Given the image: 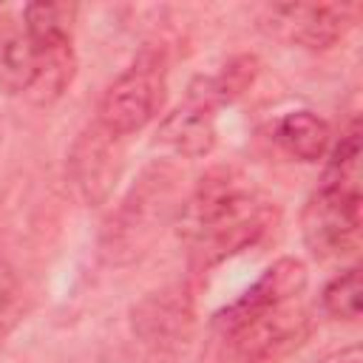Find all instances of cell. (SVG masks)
I'll return each mask as SVG.
<instances>
[{
	"mask_svg": "<svg viewBox=\"0 0 363 363\" xmlns=\"http://www.w3.org/2000/svg\"><path fill=\"white\" fill-rule=\"evenodd\" d=\"M275 221L278 204L264 199L252 179L233 164L207 170L176 210V230L187 244L193 272H207L252 247Z\"/></svg>",
	"mask_w": 363,
	"mask_h": 363,
	"instance_id": "obj_1",
	"label": "cell"
},
{
	"mask_svg": "<svg viewBox=\"0 0 363 363\" xmlns=\"http://www.w3.org/2000/svg\"><path fill=\"white\" fill-rule=\"evenodd\" d=\"M173 193H176V170L167 162L147 164L119 207L111 213L102 230V255L111 264L136 261L150 250L156 235L162 233L164 221L173 213Z\"/></svg>",
	"mask_w": 363,
	"mask_h": 363,
	"instance_id": "obj_2",
	"label": "cell"
},
{
	"mask_svg": "<svg viewBox=\"0 0 363 363\" xmlns=\"http://www.w3.org/2000/svg\"><path fill=\"white\" fill-rule=\"evenodd\" d=\"M164 88V62L156 54L139 57L105 88L94 125H99L113 139H125L142 130L162 111Z\"/></svg>",
	"mask_w": 363,
	"mask_h": 363,
	"instance_id": "obj_3",
	"label": "cell"
},
{
	"mask_svg": "<svg viewBox=\"0 0 363 363\" xmlns=\"http://www.w3.org/2000/svg\"><path fill=\"white\" fill-rule=\"evenodd\" d=\"M363 196L318 184L301 210V235L306 250L320 258H343L357 250L363 227Z\"/></svg>",
	"mask_w": 363,
	"mask_h": 363,
	"instance_id": "obj_4",
	"label": "cell"
},
{
	"mask_svg": "<svg viewBox=\"0 0 363 363\" xmlns=\"http://www.w3.org/2000/svg\"><path fill=\"white\" fill-rule=\"evenodd\" d=\"M354 23V6L349 3H272L264 6L258 28L286 45L306 51H326Z\"/></svg>",
	"mask_w": 363,
	"mask_h": 363,
	"instance_id": "obj_5",
	"label": "cell"
},
{
	"mask_svg": "<svg viewBox=\"0 0 363 363\" xmlns=\"http://www.w3.org/2000/svg\"><path fill=\"white\" fill-rule=\"evenodd\" d=\"M130 332L150 357H170L193 335V298L187 286H164L130 309Z\"/></svg>",
	"mask_w": 363,
	"mask_h": 363,
	"instance_id": "obj_6",
	"label": "cell"
},
{
	"mask_svg": "<svg viewBox=\"0 0 363 363\" xmlns=\"http://www.w3.org/2000/svg\"><path fill=\"white\" fill-rule=\"evenodd\" d=\"M309 272L306 264L301 258L284 255L278 261H272L252 286H247L233 303H227L224 309H218L210 320V335L218 332H230L258 315H267L272 309H281L286 303H292L303 289H306Z\"/></svg>",
	"mask_w": 363,
	"mask_h": 363,
	"instance_id": "obj_7",
	"label": "cell"
},
{
	"mask_svg": "<svg viewBox=\"0 0 363 363\" xmlns=\"http://www.w3.org/2000/svg\"><path fill=\"white\" fill-rule=\"evenodd\" d=\"M122 139H113L99 125H91L77 136L68 153V176L77 196L85 204H99L111 196L122 170Z\"/></svg>",
	"mask_w": 363,
	"mask_h": 363,
	"instance_id": "obj_8",
	"label": "cell"
},
{
	"mask_svg": "<svg viewBox=\"0 0 363 363\" xmlns=\"http://www.w3.org/2000/svg\"><path fill=\"white\" fill-rule=\"evenodd\" d=\"M156 142L184 159L207 156L216 147V111L193 99H184L159 122Z\"/></svg>",
	"mask_w": 363,
	"mask_h": 363,
	"instance_id": "obj_9",
	"label": "cell"
},
{
	"mask_svg": "<svg viewBox=\"0 0 363 363\" xmlns=\"http://www.w3.org/2000/svg\"><path fill=\"white\" fill-rule=\"evenodd\" d=\"M31 48H34L31 77L20 96L31 105H54L68 91L77 74V54H74L71 37L40 43Z\"/></svg>",
	"mask_w": 363,
	"mask_h": 363,
	"instance_id": "obj_10",
	"label": "cell"
},
{
	"mask_svg": "<svg viewBox=\"0 0 363 363\" xmlns=\"http://www.w3.org/2000/svg\"><path fill=\"white\" fill-rule=\"evenodd\" d=\"M34 48L17 9L0 3V88L23 94L31 77Z\"/></svg>",
	"mask_w": 363,
	"mask_h": 363,
	"instance_id": "obj_11",
	"label": "cell"
},
{
	"mask_svg": "<svg viewBox=\"0 0 363 363\" xmlns=\"http://www.w3.org/2000/svg\"><path fill=\"white\" fill-rule=\"evenodd\" d=\"M258 57L255 54H238L233 60L224 62V68L218 74H210V77H196L190 85H187V96L184 99H193L210 111H218L221 105H230L233 99H238L255 79L258 74Z\"/></svg>",
	"mask_w": 363,
	"mask_h": 363,
	"instance_id": "obj_12",
	"label": "cell"
},
{
	"mask_svg": "<svg viewBox=\"0 0 363 363\" xmlns=\"http://www.w3.org/2000/svg\"><path fill=\"white\" fill-rule=\"evenodd\" d=\"M329 139V125L312 111H289L275 122V142L298 162L323 159Z\"/></svg>",
	"mask_w": 363,
	"mask_h": 363,
	"instance_id": "obj_13",
	"label": "cell"
},
{
	"mask_svg": "<svg viewBox=\"0 0 363 363\" xmlns=\"http://www.w3.org/2000/svg\"><path fill=\"white\" fill-rule=\"evenodd\" d=\"M360 153H363V130H360V119H352L343 128L340 142L335 145V150L323 167L320 184L360 193Z\"/></svg>",
	"mask_w": 363,
	"mask_h": 363,
	"instance_id": "obj_14",
	"label": "cell"
},
{
	"mask_svg": "<svg viewBox=\"0 0 363 363\" xmlns=\"http://www.w3.org/2000/svg\"><path fill=\"white\" fill-rule=\"evenodd\" d=\"M20 17H23L31 45H40V43L71 37L77 6L74 3H26L20 9Z\"/></svg>",
	"mask_w": 363,
	"mask_h": 363,
	"instance_id": "obj_15",
	"label": "cell"
},
{
	"mask_svg": "<svg viewBox=\"0 0 363 363\" xmlns=\"http://www.w3.org/2000/svg\"><path fill=\"white\" fill-rule=\"evenodd\" d=\"M320 303H323V312L332 315L335 320L357 323L360 320V309H363V275H360V267H349V269L337 272L323 286Z\"/></svg>",
	"mask_w": 363,
	"mask_h": 363,
	"instance_id": "obj_16",
	"label": "cell"
},
{
	"mask_svg": "<svg viewBox=\"0 0 363 363\" xmlns=\"http://www.w3.org/2000/svg\"><path fill=\"white\" fill-rule=\"evenodd\" d=\"M23 312H26L23 284L14 272V267L0 261V346L17 329V323L23 320Z\"/></svg>",
	"mask_w": 363,
	"mask_h": 363,
	"instance_id": "obj_17",
	"label": "cell"
},
{
	"mask_svg": "<svg viewBox=\"0 0 363 363\" xmlns=\"http://www.w3.org/2000/svg\"><path fill=\"white\" fill-rule=\"evenodd\" d=\"M315 363H363V349L357 343H352V346H343L337 352H329L326 357H320Z\"/></svg>",
	"mask_w": 363,
	"mask_h": 363,
	"instance_id": "obj_18",
	"label": "cell"
}]
</instances>
